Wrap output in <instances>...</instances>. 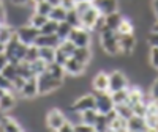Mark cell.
<instances>
[{"label": "cell", "mask_w": 158, "mask_h": 132, "mask_svg": "<svg viewBox=\"0 0 158 132\" xmlns=\"http://www.w3.org/2000/svg\"><path fill=\"white\" fill-rule=\"evenodd\" d=\"M100 43L106 55L115 57L120 55V47H118V33L108 27H103L100 30Z\"/></svg>", "instance_id": "6da1fadb"}, {"label": "cell", "mask_w": 158, "mask_h": 132, "mask_svg": "<svg viewBox=\"0 0 158 132\" xmlns=\"http://www.w3.org/2000/svg\"><path fill=\"white\" fill-rule=\"evenodd\" d=\"M36 82H38V93L40 95H51V93L57 91L63 85L62 79L54 77L52 74H49L48 71H44L40 76H36Z\"/></svg>", "instance_id": "7a4b0ae2"}, {"label": "cell", "mask_w": 158, "mask_h": 132, "mask_svg": "<svg viewBox=\"0 0 158 132\" xmlns=\"http://www.w3.org/2000/svg\"><path fill=\"white\" fill-rule=\"evenodd\" d=\"M94 96H95V109H97L98 113L106 115L111 110H114L115 104L112 101V96H111L109 91H95Z\"/></svg>", "instance_id": "3957f363"}, {"label": "cell", "mask_w": 158, "mask_h": 132, "mask_svg": "<svg viewBox=\"0 0 158 132\" xmlns=\"http://www.w3.org/2000/svg\"><path fill=\"white\" fill-rule=\"evenodd\" d=\"M68 39L76 47H89L90 46V32L82 27H73Z\"/></svg>", "instance_id": "277c9868"}, {"label": "cell", "mask_w": 158, "mask_h": 132, "mask_svg": "<svg viewBox=\"0 0 158 132\" xmlns=\"http://www.w3.org/2000/svg\"><path fill=\"white\" fill-rule=\"evenodd\" d=\"M38 35H40V30L35 29V27H32L30 24H24V25H21V27L16 29L18 39H19L21 43L27 44V46H30V44L35 43V39H36Z\"/></svg>", "instance_id": "5b68a950"}, {"label": "cell", "mask_w": 158, "mask_h": 132, "mask_svg": "<svg viewBox=\"0 0 158 132\" xmlns=\"http://www.w3.org/2000/svg\"><path fill=\"white\" fill-rule=\"evenodd\" d=\"M144 120H146V124H147L149 130H158V101L150 99L147 102Z\"/></svg>", "instance_id": "8992f818"}, {"label": "cell", "mask_w": 158, "mask_h": 132, "mask_svg": "<svg viewBox=\"0 0 158 132\" xmlns=\"http://www.w3.org/2000/svg\"><path fill=\"white\" fill-rule=\"evenodd\" d=\"M65 121H67V115L60 109H51L46 113V127L51 130H59Z\"/></svg>", "instance_id": "52a82bcc"}, {"label": "cell", "mask_w": 158, "mask_h": 132, "mask_svg": "<svg viewBox=\"0 0 158 132\" xmlns=\"http://www.w3.org/2000/svg\"><path fill=\"white\" fill-rule=\"evenodd\" d=\"M92 5L101 16H108L111 13L118 11V0H92Z\"/></svg>", "instance_id": "ba28073f"}, {"label": "cell", "mask_w": 158, "mask_h": 132, "mask_svg": "<svg viewBox=\"0 0 158 132\" xmlns=\"http://www.w3.org/2000/svg\"><path fill=\"white\" fill-rule=\"evenodd\" d=\"M89 109H95V96L94 93L90 95H84L81 98H77L73 104H71V110L74 113H81L84 110H89Z\"/></svg>", "instance_id": "9c48e42d"}, {"label": "cell", "mask_w": 158, "mask_h": 132, "mask_svg": "<svg viewBox=\"0 0 158 132\" xmlns=\"http://www.w3.org/2000/svg\"><path fill=\"white\" fill-rule=\"evenodd\" d=\"M123 88H128V79L127 76L122 72V71H112L109 74V93L112 91H117V90H123Z\"/></svg>", "instance_id": "30bf717a"}, {"label": "cell", "mask_w": 158, "mask_h": 132, "mask_svg": "<svg viewBox=\"0 0 158 132\" xmlns=\"http://www.w3.org/2000/svg\"><path fill=\"white\" fill-rule=\"evenodd\" d=\"M118 47H120L122 55H131L136 49V36L133 33L118 35Z\"/></svg>", "instance_id": "8fae6325"}, {"label": "cell", "mask_w": 158, "mask_h": 132, "mask_svg": "<svg viewBox=\"0 0 158 132\" xmlns=\"http://www.w3.org/2000/svg\"><path fill=\"white\" fill-rule=\"evenodd\" d=\"M21 98L24 99H33L36 98L40 93H38V82H36V77H29V79H25V83L24 87L21 88V91L18 93Z\"/></svg>", "instance_id": "7c38bea8"}, {"label": "cell", "mask_w": 158, "mask_h": 132, "mask_svg": "<svg viewBox=\"0 0 158 132\" xmlns=\"http://www.w3.org/2000/svg\"><path fill=\"white\" fill-rule=\"evenodd\" d=\"M100 16H101V14L94 8V5H92V6L84 13V14L81 16V27L85 29V30H89V32L95 30V24H97V21H98Z\"/></svg>", "instance_id": "4fadbf2b"}, {"label": "cell", "mask_w": 158, "mask_h": 132, "mask_svg": "<svg viewBox=\"0 0 158 132\" xmlns=\"http://www.w3.org/2000/svg\"><path fill=\"white\" fill-rule=\"evenodd\" d=\"M85 68H87L85 64L79 63V61H77L76 58H73V57H70L67 61L63 63L65 74H70V76H73V77H79L81 74H84V72H85Z\"/></svg>", "instance_id": "5bb4252c"}, {"label": "cell", "mask_w": 158, "mask_h": 132, "mask_svg": "<svg viewBox=\"0 0 158 132\" xmlns=\"http://www.w3.org/2000/svg\"><path fill=\"white\" fill-rule=\"evenodd\" d=\"M35 46L38 47H54L57 49L59 44H60V39L56 33H52V35H43V33H40L35 39Z\"/></svg>", "instance_id": "9a60e30c"}, {"label": "cell", "mask_w": 158, "mask_h": 132, "mask_svg": "<svg viewBox=\"0 0 158 132\" xmlns=\"http://www.w3.org/2000/svg\"><path fill=\"white\" fill-rule=\"evenodd\" d=\"M92 88L95 91H109V74L100 71L92 79Z\"/></svg>", "instance_id": "2e32d148"}, {"label": "cell", "mask_w": 158, "mask_h": 132, "mask_svg": "<svg viewBox=\"0 0 158 132\" xmlns=\"http://www.w3.org/2000/svg\"><path fill=\"white\" fill-rule=\"evenodd\" d=\"M127 130H131V132L149 130V129H147V124H146V120H144V116L131 115L128 120H127Z\"/></svg>", "instance_id": "e0dca14e"}, {"label": "cell", "mask_w": 158, "mask_h": 132, "mask_svg": "<svg viewBox=\"0 0 158 132\" xmlns=\"http://www.w3.org/2000/svg\"><path fill=\"white\" fill-rule=\"evenodd\" d=\"M16 105V93L15 91H5L0 96V112H8Z\"/></svg>", "instance_id": "ac0fdd59"}, {"label": "cell", "mask_w": 158, "mask_h": 132, "mask_svg": "<svg viewBox=\"0 0 158 132\" xmlns=\"http://www.w3.org/2000/svg\"><path fill=\"white\" fill-rule=\"evenodd\" d=\"M3 130H8V132H19V130H22V127H21V124L15 120V118L3 116V118H0V132H3Z\"/></svg>", "instance_id": "d6986e66"}, {"label": "cell", "mask_w": 158, "mask_h": 132, "mask_svg": "<svg viewBox=\"0 0 158 132\" xmlns=\"http://www.w3.org/2000/svg\"><path fill=\"white\" fill-rule=\"evenodd\" d=\"M73 58H76L79 63H82V64H89L90 60H92V50H90V46L89 47H76L74 52H73Z\"/></svg>", "instance_id": "ffe728a7"}, {"label": "cell", "mask_w": 158, "mask_h": 132, "mask_svg": "<svg viewBox=\"0 0 158 132\" xmlns=\"http://www.w3.org/2000/svg\"><path fill=\"white\" fill-rule=\"evenodd\" d=\"M122 19H123V16L118 11L111 13V14L104 16V27H108L111 30H117V27H118V24H120Z\"/></svg>", "instance_id": "44dd1931"}, {"label": "cell", "mask_w": 158, "mask_h": 132, "mask_svg": "<svg viewBox=\"0 0 158 132\" xmlns=\"http://www.w3.org/2000/svg\"><path fill=\"white\" fill-rule=\"evenodd\" d=\"M79 118H81V121L89 124V126H94L95 127V123H97V118H98V112L97 109H89V110H84L81 113H77Z\"/></svg>", "instance_id": "7402d4cb"}, {"label": "cell", "mask_w": 158, "mask_h": 132, "mask_svg": "<svg viewBox=\"0 0 158 132\" xmlns=\"http://www.w3.org/2000/svg\"><path fill=\"white\" fill-rule=\"evenodd\" d=\"M144 96H146V95L142 93L141 88H138V87H130V85H128V99H127V102H128L130 105L144 101Z\"/></svg>", "instance_id": "603a6c76"}, {"label": "cell", "mask_w": 158, "mask_h": 132, "mask_svg": "<svg viewBox=\"0 0 158 132\" xmlns=\"http://www.w3.org/2000/svg\"><path fill=\"white\" fill-rule=\"evenodd\" d=\"M67 13H68V10H65L62 5H54L48 17L52 19V21H56V22H62V21L67 19Z\"/></svg>", "instance_id": "cb8c5ba5"}, {"label": "cell", "mask_w": 158, "mask_h": 132, "mask_svg": "<svg viewBox=\"0 0 158 132\" xmlns=\"http://www.w3.org/2000/svg\"><path fill=\"white\" fill-rule=\"evenodd\" d=\"M27 47H29L27 44H24V43L19 41V44L16 46L15 52H13V55L8 58V61H11V63H19V61H22L24 57H25V52H27Z\"/></svg>", "instance_id": "d4e9b609"}, {"label": "cell", "mask_w": 158, "mask_h": 132, "mask_svg": "<svg viewBox=\"0 0 158 132\" xmlns=\"http://www.w3.org/2000/svg\"><path fill=\"white\" fill-rule=\"evenodd\" d=\"M38 57L49 64L52 61H56V49L54 47H38Z\"/></svg>", "instance_id": "484cf974"}, {"label": "cell", "mask_w": 158, "mask_h": 132, "mask_svg": "<svg viewBox=\"0 0 158 132\" xmlns=\"http://www.w3.org/2000/svg\"><path fill=\"white\" fill-rule=\"evenodd\" d=\"M108 130H127V118H122V116H118L115 115L112 120L109 121V126H108Z\"/></svg>", "instance_id": "4316f807"}, {"label": "cell", "mask_w": 158, "mask_h": 132, "mask_svg": "<svg viewBox=\"0 0 158 132\" xmlns=\"http://www.w3.org/2000/svg\"><path fill=\"white\" fill-rule=\"evenodd\" d=\"M114 110H115V113L118 115V116H122V118H128L133 115V107L128 104V102H122V104H115L114 105Z\"/></svg>", "instance_id": "83f0119b"}, {"label": "cell", "mask_w": 158, "mask_h": 132, "mask_svg": "<svg viewBox=\"0 0 158 132\" xmlns=\"http://www.w3.org/2000/svg\"><path fill=\"white\" fill-rule=\"evenodd\" d=\"M2 74L8 79L10 82H11V80H15V79L19 76V74H18V63H11V61H8V63L5 64V68L2 69Z\"/></svg>", "instance_id": "f1b7e54d"}, {"label": "cell", "mask_w": 158, "mask_h": 132, "mask_svg": "<svg viewBox=\"0 0 158 132\" xmlns=\"http://www.w3.org/2000/svg\"><path fill=\"white\" fill-rule=\"evenodd\" d=\"M71 29H73V27H71V25H70L67 21H62V22H59V25H57L56 35L59 36L60 41H63V39H68V35H70Z\"/></svg>", "instance_id": "f546056e"}, {"label": "cell", "mask_w": 158, "mask_h": 132, "mask_svg": "<svg viewBox=\"0 0 158 132\" xmlns=\"http://www.w3.org/2000/svg\"><path fill=\"white\" fill-rule=\"evenodd\" d=\"M115 32H117L118 35H130V33L135 32V25H133V22H131L130 19L123 17V19L120 21V24H118V27H117Z\"/></svg>", "instance_id": "4dcf8cb0"}, {"label": "cell", "mask_w": 158, "mask_h": 132, "mask_svg": "<svg viewBox=\"0 0 158 132\" xmlns=\"http://www.w3.org/2000/svg\"><path fill=\"white\" fill-rule=\"evenodd\" d=\"M51 10H52V5L48 2V0H41V2H35V3H33V11L38 13V14L49 16Z\"/></svg>", "instance_id": "1f68e13d"}, {"label": "cell", "mask_w": 158, "mask_h": 132, "mask_svg": "<svg viewBox=\"0 0 158 132\" xmlns=\"http://www.w3.org/2000/svg\"><path fill=\"white\" fill-rule=\"evenodd\" d=\"M18 74L24 79H29V77H33V72H32V68H30V63L29 61H19L18 63ZM36 77V76H35Z\"/></svg>", "instance_id": "d6a6232c"}, {"label": "cell", "mask_w": 158, "mask_h": 132, "mask_svg": "<svg viewBox=\"0 0 158 132\" xmlns=\"http://www.w3.org/2000/svg\"><path fill=\"white\" fill-rule=\"evenodd\" d=\"M48 21V16H43V14H38V13H32L30 14V17H29V21H27V24H30L32 27H35V29H38L40 30V27Z\"/></svg>", "instance_id": "836d02e7"}, {"label": "cell", "mask_w": 158, "mask_h": 132, "mask_svg": "<svg viewBox=\"0 0 158 132\" xmlns=\"http://www.w3.org/2000/svg\"><path fill=\"white\" fill-rule=\"evenodd\" d=\"M30 68H32L33 76H40L41 72H44V71H46V68H48V63L38 57L36 60H33V61L30 63Z\"/></svg>", "instance_id": "e575fe53"}, {"label": "cell", "mask_w": 158, "mask_h": 132, "mask_svg": "<svg viewBox=\"0 0 158 132\" xmlns=\"http://www.w3.org/2000/svg\"><path fill=\"white\" fill-rule=\"evenodd\" d=\"M57 25H59V22H56V21H52V19L48 17V21L41 25V27H40V33H43V35H52V33H56Z\"/></svg>", "instance_id": "d590c367"}, {"label": "cell", "mask_w": 158, "mask_h": 132, "mask_svg": "<svg viewBox=\"0 0 158 132\" xmlns=\"http://www.w3.org/2000/svg\"><path fill=\"white\" fill-rule=\"evenodd\" d=\"M112 96V101L114 104H122V102H127L128 99V88H123V90H117V91H112L111 93Z\"/></svg>", "instance_id": "8d00e7d4"}, {"label": "cell", "mask_w": 158, "mask_h": 132, "mask_svg": "<svg viewBox=\"0 0 158 132\" xmlns=\"http://www.w3.org/2000/svg\"><path fill=\"white\" fill-rule=\"evenodd\" d=\"M67 21L71 27H81V17H79V14L74 11V10H68L67 13Z\"/></svg>", "instance_id": "74e56055"}, {"label": "cell", "mask_w": 158, "mask_h": 132, "mask_svg": "<svg viewBox=\"0 0 158 132\" xmlns=\"http://www.w3.org/2000/svg\"><path fill=\"white\" fill-rule=\"evenodd\" d=\"M108 126H109L108 116L103 115V113H98L97 123H95V130H108Z\"/></svg>", "instance_id": "f35d334b"}, {"label": "cell", "mask_w": 158, "mask_h": 132, "mask_svg": "<svg viewBox=\"0 0 158 132\" xmlns=\"http://www.w3.org/2000/svg\"><path fill=\"white\" fill-rule=\"evenodd\" d=\"M36 58H38V46L30 44V46L27 47V52H25L24 60H25V61H29V63H32V61L36 60Z\"/></svg>", "instance_id": "ab89813d"}, {"label": "cell", "mask_w": 158, "mask_h": 132, "mask_svg": "<svg viewBox=\"0 0 158 132\" xmlns=\"http://www.w3.org/2000/svg\"><path fill=\"white\" fill-rule=\"evenodd\" d=\"M59 49H62L68 57H71L73 52H74V49H76V46L70 41V39H63V41H60V44H59Z\"/></svg>", "instance_id": "60d3db41"}, {"label": "cell", "mask_w": 158, "mask_h": 132, "mask_svg": "<svg viewBox=\"0 0 158 132\" xmlns=\"http://www.w3.org/2000/svg\"><path fill=\"white\" fill-rule=\"evenodd\" d=\"M90 6H92V2H76V5H74V8H73V10L79 14V17H81V16L84 14V13H85Z\"/></svg>", "instance_id": "b9f144b4"}, {"label": "cell", "mask_w": 158, "mask_h": 132, "mask_svg": "<svg viewBox=\"0 0 158 132\" xmlns=\"http://www.w3.org/2000/svg\"><path fill=\"white\" fill-rule=\"evenodd\" d=\"M149 61H150V66H152V68L158 69V47H150Z\"/></svg>", "instance_id": "7bdbcfd3"}, {"label": "cell", "mask_w": 158, "mask_h": 132, "mask_svg": "<svg viewBox=\"0 0 158 132\" xmlns=\"http://www.w3.org/2000/svg\"><path fill=\"white\" fill-rule=\"evenodd\" d=\"M92 132V130H95V127L94 126H89V124H85V123H82V121H79L77 124H73V132Z\"/></svg>", "instance_id": "ee69618b"}, {"label": "cell", "mask_w": 158, "mask_h": 132, "mask_svg": "<svg viewBox=\"0 0 158 132\" xmlns=\"http://www.w3.org/2000/svg\"><path fill=\"white\" fill-rule=\"evenodd\" d=\"M147 44L150 47H158V32H155V30L149 32V35H147Z\"/></svg>", "instance_id": "f6af8a7d"}, {"label": "cell", "mask_w": 158, "mask_h": 132, "mask_svg": "<svg viewBox=\"0 0 158 132\" xmlns=\"http://www.w3.org/2000/svg\"><path fill=\"white\" fill-rule=\"evenodd\" d=\"M11 83H13V91H15V93H19L21 88H22L24 83H25V79L21 77V76H18L15 80H11Z\"/></svg>", "instance_id": "bcb514c9"}, {"label": "cell", "mask_w": 158, "mask_h": 132, "mask_svg": "<svg viewBox=\"0 0 158 132\" xmlns=\"http://www.w3.org/2000/svg\"><path fill=\"white\" fill-rule=\"evenodd\" d=\"M0 88L5 90V91H13V83L8 80L2 72H0Z\"/></svg>", "instance_id": "7dc6e473"}, {"label": "cell", "mask_w": 158, "mask_h": 132, "mask_svg": "<svg viewBox=\"0 0 158 132\" xmlns=\"http://www.w3.org/2000/svg\"><path fill=\"white\" fill-rule=\"evenodd\" d=\"M68 58H70V57H68L67 54H65V52H63L62 49H59V47L56 49V61H57L59 64H62V66H63V63L67 61Z\"/></svg>", "instance_id": "c3c4849f"}, {"label": "cell", "mask_w": 158, "mask_h": 132, "mask_svg": "<svg viewBox=\"0 0 158 132\" xmlns=\"http://www.w3.org/2000/svg\"><path fill=\"white\" fill-rule=\"evenodd\" d=\"M149 96H150V99L158 101V79H155V80H153V83H152V87H150Z\"/></svg>", "instance_id": "681fc988"}, {"label": "cell", "mask_w": 158, "mask_h": 132, "mask_svg": "<svg viewBox=\"0 0 158 132\" xmlns=\"http://www.w3.org/2000/svg\"><path fill=\"white\" fill-rule=\"evenodd\" d=\"M8 2L15 6H33V0H8Z\"/></svg>", "instance_id": "f907efd6"}, {"label": "cell", "mask_w": 158, "mask_h": 132, "mask_svg": "<svg viewBox=\"0 0 158 132\" xmlns=\"http://www.w3.org/2000/svg\"><path fill=\"white\" fill-rule=\"evenodd\" d=\"M77 0H60V5L65 8V10H73L74 5H76Z\"/></svg>", "instance_id": "816d5d0a"}, {"label": "cell", "mask_w": 158, "mask_h": 132, "mask_svg": "<svg viewBox=\"0 0 158 132\" xmlns=\"http://www.w3.org/2000/svg\"><path fill=\"white\" fill-rule=\"evenodd\" d=\"M59 132H73V123L67 120V121L62 124V127L59 129Z\"/></svg>", "instance_id": "f5cc1de1"}, {"label": "cell", "mask_w": 158, "mask_h": 132, "mask_svg": "<svg viewBox=\"0 0 158 132\" xmlns=\"http://www.w3.org/2000/svg\"><path fill=\"white\" fill-rule=\"evenodd\" d=\"M6 63H8V58H6V55L2 52V54H0V72H2V69L5 68Z\"/></svg>", "instance_id": "db71d44e"}, {"label": "cell", "mask_w": 158, "mask_h": 132, "mask_svg": "<svg viewBox=\"0 0 158 132\" xmlns=\"http://www.w3.org/2000/svg\"><path fill=\"white\" fill-rule=\"evenodd\" d=\"M152 10H153V14L158 19V0H152Z\"/></svg>", "instance_id": "11a10c76"}, {"label": "cell", "mask_w": 158, "mask_h": 132, "mask_svg": "<svg viewBox=\"0 0 158 132\" xmlns=\"http://www.w3.org/2000/svg\"><path fill=\"white\" fill-rule=\"evenodd\" d=\"M48 2L54 6V5H60V0H48Z\"/></svg>", "instance_id": "9f6ffc18"}, {"label": "cell", "mask_w": 158, "mask_h": 132, "mask_svg": "<svg viewBox=\"0 0 158 132\" xmlns=\"http://www.w3.org/2000/svg\"><path fill=\"white\" fill-rule=\"evenodd\" d=\"M2 52H5V44L0 43V54H2Z\"/></svg>", "instance_id": "6f0895ef"}, {"label": "cell", "mask_w": 158, "mask_h": 132, "mask_svg": "<svg viewBox=\"0 0 158 132\" xmlns=\"http://www.w3.org/2000/svg\"><path fill=\"white\" fill-rule=\"evenodd\" d=\"M152 30H155V32H158V21L153 24V27H152Z\"/></svg>", "instance_id": "680465c9"}, {"label": "cell", "mask_w": 158, "mask_h": 132, "mask_svg": "<svg viewBox=\"0 0 158 132\" xmlns=\"http://www.w3.org/2000/svg\"><path fill=\"white\" fill-rule=\"evenodd\" d=\"M77 2H92V0H77Z\"/></svg>", "instance_id": "91938a15"}, {"label": "cell", "mask_w": 158, "mask_h": 132, "mask_svg": "<svg viewBox=\"0 0 158 132\" xmlns=\"http://www.w3.org/2000/svg\"><path fill=\"white\" fill-rule=\"evenodd\" d=\"M35 2H41V0H33V3H35Z\"/></svg>", "instance_id": "94428289"}]
</instances>
